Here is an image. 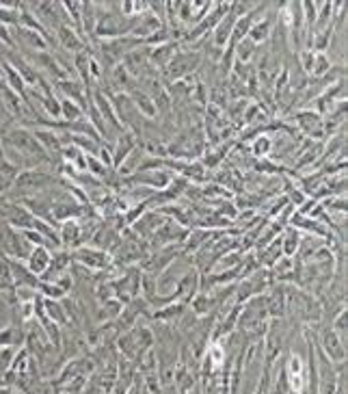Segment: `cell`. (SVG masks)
<instances>
[{
	"label": "cell",
	"mask_w": 348,
	"mask_h": 394,
	"mask_svg": "<svg viewBox=\"0 0 348 394\" xmlns=\"http://www.w3.org/2000/svg\"><path fill=\"white\" fill-rule=\"evenodd\" d=\"M54 187H61V175L44 171L40 167L22 169L20 173L15 175V180L11 185V189L20 195V200H22V197H28V195H37L42 191H52Z\"/></svg>",
	"instance_id": "cell-1"
},
{
	"label": "cell",
	"mask_w": 348,
	"mask_h": 394,
	"mask_svg": "<svg viewBox=\"0 0 348 394\" xmlns=\"http://www.w3.org/2000/svg\"><path fill=\"white\" fill-rule=\"evenodd\" d=\"M201 63V52L197 50H177L175 57L171 59V63L162 69V85H171V83H177L182 78L191 76L193 71L199 67Z\"/></svg>",
	"instance_id": "cell-2"
},
{
	"label": "cell",
	"mask_w": 348,
	"mask_h": 394,
	"mask_svg": "<svg viewBox=\"0 0 348 394\" xmlns=\"http://www.w3.org/2000/svg\"><path fill=\"white\" fill-rule=\"evenodd\" d=\"M31 245L28 241L22 237L20 230H13L11 225L0 221V254L3 258H11V260H26L31 254Z\"/></svg>",
	"instance_id": "cell-3"
},
{
	"label": "cell",
	"mask_w": 348,
	"mask_h": 394,
	"mask_svg": "<svg viewBox=\"0 0 348 394\" xmlns=\"http://www.w3.org/2000/svg\"><path fill=\"white\" fill-rule=\"evenodd\" d=\"M227 11H229V5H227V3H214L212 11H210L199 24H195L193 31L184 33V37H182L180 44H191V46H193V44L204 42V40L208 37V35L216 28V24L221 22L223 17L227 15Z\"/></svg>",
	"instance_id": "cell-4"
},
{
	"label": "cell",
	"mask_w": 348,
	"mask_h": 394,
	"mask_svg": "<svg viewBox=\"0 0 348 394\" xmlns=\"http://www.w3.org/2000/svg\"><path fill=\"white\" fill-rule=\"evenodd\" d=\"M71 262L85 266L87 271H106L113 266V256L94 245H82L71 252Z\"/></svg>",
	"instance_id": "cell-5"
},
{
	"label": "cell",
	"mask_w": 348,
	"mask_h": 394,
	"mask_svg": "<svg viewBox=\"0 0 348 394\" xmlns=\"http://www.w3.org/2000/svg\"><path fill=\"white\" fill-rule=\"evenodd\" d=\"M173 180V175L164 169H152V171H134L132 175L121 178V187H145V189H152V191H162L167 189Z\"/></svg>",
	"instance_id": "cell-6"
},
{
	"label": "cell",
	"mask_w": 348,
	"mask_h": 394,
	"mask_svg": "<svg viewBox=\"0 0 348 394\" xmlns=\"http://www.w3.org/2000/svg\"><path fill=\"white\" fill-rule=\"evenodd\" d=\"M91 104L96 106V111L100 113V117L104 119V123L108 128H111V132L117 137L119 132H123L125 128L121 126V121H119V117H117V113H115V109H113V102H111V98H108L102 89L98 87V85H94V92H91Z\"/></svg>",
	"instance_id": "cell-7"
},
{
	"label": "cell",
	"mask_w": 348,
	"mask_h": 394,
	"mask_svg": "<svg viewBox=\"0 0 348 394\" xmlns=\"http://www.w3.org/2000/svg\"><path fill=\"white\" fill-rule=\"evenodd\" d=\"M295 121L303 130V135L309 137V141H324V137H327L324 135V117L318 115L316 111H309V109L297 111Z\"/></svg>",
	"instance_id": "cell-8"
},
{
	"label": "cell",
	"mask_w": 348,
	"mask_h": 394,
	"mask_svg": "<svg viewBox=\"0 0 348 394\" xmlns=\"http://www.w3.org/2000/svg\"><path fill=\"white\" fill-rule=\"evenodd\" d=\"M318 349L331 360L333 364H342L346 362V340H342L331 327H327L320 334V343H316Z\"/></svg>",
	"instance_id": "cell-9"
},
{
	"label": "cell",
	"mask_w": 348,
	"mask_h": 394,
	"mask_svg": "<svg viewBox=\"0 0 348 394\" xmlns=\"http://www.w3.org/2000/svg\"><path fill=\"white\" fill-rule=\"evenodd\" d=\"M57 89H59V94L71 102H76L80 109L85 111L87 115V109H89V104H91V92L89 89L78 80V78H63V80H57Z\"/></svg>",
	"instance_id": "cell-10"
},
{
	"label": "cell",
	"mask_w": 348,
	"mask_h": 394,
	"mask_svg": "<svg viewBox=\"0 0 348 394\" xmlns=\"http://www.w3.org/2000/svg\"><path fill=\"white\" fill-rule=\"evenodd\" d=\"M139 137L132 132V130H123L115 137V143H113V169L119 171L121 165L125 163L130 154L139 148Z\"/></svg>",
	"instance_id": "cell-11"
},
{
	"label": "cell",
	"mask_w": 348,
	"mask_h": 394,
	"mask_svg": "<svg viewBox=\"0 0 348 394\" xmlns=\"http://www.w3.org/2000/svg\"><path fill=\"white\" fill-rule=\"evenodd\" d=\"M57 42L61 44L63 50L67 52H74V55H78V52H87L91 48V44L82 37V35L69 24H63L57 28Z\"/></svg>",
	"instance_id": "cell-12"
},
{
	"label": "cell",
	"mask_w": 348,
	"mask_h": 394,
	"mask_svg": "<svg viewBox=\"0 0 348 394\" xmlns=\"http://www.w3.org/2000/svg\"><path fill=\"white\" fill-rule=\"evenodd\" d=\"M20 37V46L24 48L22 52L26 50H33V52H48L50 50V44H48V37L37 31H31V28H24V26H17L15 33H13V40Z\"/></svg>",
	"instance_id": "cell-13"
},
{
	"label": "cell",
	"mask_w": 348,
	"mask_h": 394,
	"mask_svg": "<svg viewBox=\"0 0 348 394\" xmlns=\"http://www.w3.org/2000/svg\"><path fill=\"white\" fill-rule=\"evenodd\" d=\"M50 260H52V252H50L48 247H33L31 254H28V258H26L24 262H26L28 271H31L33 275L42 277V275L48 271Z\"/></svg>",
	"instance_id": "cell-14"
},
{
	"label": "cell",
	"mask_w": 348,
	"mask_h": 394,
	"mask_svg": "<svg viewBox=\"0 0 348 394\" xmlns=\"http://www.w3.org/2000/svg\"><path fill=\"white\" fill-rule=\"evenodd\" d=\"M33 135H35V139L40 141V146L52 156H59L61 154V150H63V137H61V132H57V130H48V128H35L33 130Z\"/></svg>",
	"instance_id": "cell-15"
},
{
	"label": "cell",
	"mask_w": 348,
	"mask_h": 394,
	"mask_svg": "<svg viewBox=\"0 0 348 394\" xmlns=\"http://www.w3.org/2000/svg\"><path fill=\"white\" fill-rule=\"evenodd\" d=\"M0 71H3V78H5L7 87L13 89V92L26 102V89H28V87H26L24 78L17 74V69H15L7 59H3V57H0Z\"/></svg>",
	"instance_id": "cell-16"
},
{
	"label": "cell",
	"mask_w": 348,
	"mask_h": 394,
	"mask_svg": "<svg viewBox=\"0 0 348 394\" xmlns=\"http://www.w3.org/2000/svg\"><path fill=\"white\" fill-rule=\"evenodd\" d=\"M180 42H167V44H162V46H156V48H148L150 50V63H152V67L156 65V67H160V69H164L169 63H171V59L175 57V52L180 50Z\"/></svg>",
	"instance_id": "cell-17"
},
{
	"label": "cell",
	"mask_w": 348,
	"mask_h": 394,
	"mask_svg": "<svg viewBox=\"0 0 348 394\" xmlns=\"http://www.w3.org/2000/svg\"><path fill=\"white\" fill-rule=\"evenodd\" d=\"M186 314V303H180V301H173L169 306L164 308H158L152 312V320H158V323H167V325H173L177 320Z\"/></svg>",
	"instance_id": "cell-18"
},
{
	"label": "cell",
	"mask_w": 348,
	"mask_h": 394,
	"mask_svg": "<svg viewBox=\"0 0 348 394\" xmlns=\"http://www.w3.org/2000/svg\"><path fill=\"white\" fill-rule=\"evenodd\" d=\"M189 306H191L193 316H197V318H204V316H208V314L218 310L216 299L212 297V293H201V291L189 301Z\"/></svg>",
	"instance_id": "cell-19"
},
{
	"label": "cell",
	"mask_w": 348,
	"mask_h": 394,
	"mask_svg": "<svg viewBox=\"0 0 348 394\" xmlns=\"http://www.w3.org/2000/svg\"><path fill=\"white\" fill-rule=\"evenodd\" d=\"M236 20H238V17L232 15V13L227 11V15L223 17L221 22L216 24V28L212 31V44H214V48H221V50H223V48L229 44V40H232V31H234Z\"/></svg>",
	"instance_id": "cell-20"
},
{
	"label": "cell",
	"mask_w": 348,
	"mask_h": 394,
	"mask_svg": "<svg viewBox=\"0 0 348 394\" xmlns=\"http://www.w3.org/2000/svg\"><path fill=\"white\" fill-rule=\"evenodd\" d=\"M130 100H132V104H134V109L141 113V115H145L148 119H154L156 115H158V111H156V106H154V102H152V98L148 96V92H145V89H139V87H134L130 94Z\"/></svg>",
	"instance_id": "cell-21"
},
{
	"label": "cell",
	"mask_w": 348,
	"mask_h": 394,
	"mask_svg": "<svg viewBox=\"0 0 348 394\" xmlns=\"http://www.w3.org/2000/svg\"><path fill=\"white\" fill-rule=\"evenodd\" d=\"M299 249H301V232L288 225L281 234V256L292 258Z\"/></svg>",
	"instance_id": "cell-22"
},
{
	"label": "cell",
	"mask_w": 348,
	"mask_h": 394,
	"mask_svg": "<svg viewBox=\"0 0 348 394\" xmlns=\"http://www.w3.org/2000/svg\"><path fill=\"white\" fill-rule=\"evenodd\" d=\"M44 310L48 314V318L52 323H57L59 327H65L69 325V318H67V312L63 308L61 301H54V299H44Z\"/></svg>",
	"instance_id": "cell-23"
},
{
	"label": "cell",
	"mask_w": 348,
	"mask_h": 394,
	"mask_svg": "<svg viewBox=\"0 0 348 394\" xmlns=\"http://www.w3.org/2000/svg\"><path fill=\"white\" fill-rule=\"evenodd\" d=\"M270 35H272V22H270V17H262L260 22H255L249 31L247 37L258 46V44H264L270 40Z\"/></svg>",
	"instance_id": "cell-24"
},
{
	"label": "cell",
	"mask_w": 348,
	"mask_h": 394,
	"mask_svg": "<svg viewBox=\"0 0 348 394\" xmlns=\"http://www.w3.org/2000/svg\"><path fill=\"white\" fill-rule=\"evenodd\" d=\"M67 132H71V135H80V137H89V139H94V141H102L100 132L96 130L94 123L89 121V117H87V115H85V117H80L78 121H71V123H67Z\"/></svg>",
	"instance_id": "cell-25"
},
{
	"label": "cell",
	"mask_w": 348,
	"mask_h": 394,
	"mask_svg": "<svg viewBox=\"0 0 348 394\" xmlns=\"http://www.w3.org/2000/svg\"><path fill=\"white\" fill-rule=\"evenodd\" d=\"M255 46L249 37H245L243 42H238L232 50H234V61H238V63H249L251 59H253V55H255Z\"/></svg>",
	"instance_id": "cell-26"
},
{
	"label": "cell",
	"mask_w": 348,
	"mask_h": 394,
	"mask_svg": "<svg viewBox=\"0 0 348 394\" xmlns=\"http://www.w3.org/2000/svg\"><path fill=\"white\" fill-rule=\"evenodd\" d=\"M59 100H61V119L63 121L71 123V121H78L80 117H85V111L80 109L76 102H71V100H67L63 96Z\"/></svg>",
	"instance_id": "cell-27"
},
{
	"label": "cell",
	"mask_w": 348,
	"mask_h": 394,
	"mask_svg": "<svg viewBox=\"0 0 348 394\" xmlns=\"http://www.w3.org/2000/svg\"><path fill=\"white\" fill-rule=\"evenodd\" d=\"M331 69H333V63H331V59H329L327 52H316V57H314V69H311V76H309V78H322V76H327Z\"/></svg>",
	"instance_id": "cell-28"
},
{
	"label": "cell",
	"mask_w": 348,
	"mask_h": 394,
	"mask_svg": "<svg viewBox=\"0 0 348 394\" xmlns=\"http://www.w3.org/2000/svg\"><path fill=\"white\" fill-rule=\"evenodd\" d=\"M111 167H106L100 158H96V156H87V173H91L94 178H98V180H102V185H104V180L108 175H111Z\"/></svg>",
	"instance_id": "cell-29"
},
{
	"label": "cell",
	"mask_w": 348,
	"mask_h": 394,
	"mask_svg": "<svg viewBox=\"0 0 348 394\" xmlns=\"http://www.w3.org/2000/svg\"><path fill=\"white\" fill-rule=\"evenodd\" d=\"M272 139L268 135H262V137H255V141L251 143V154L253 156H258V158H266L270 156L272 152Z\"/></svg>",
	"instance_id": "cell-30"
},
{
	"label": "cell",
	"mask_w": 348,
	"mask_h": 394,
	"mask_svg": "<svg viewBox=\"0 0 348 394\" xmlns=\"http://www.w3.org/2000/svg\"><path fill=\"white\" fill-rule=\"evenodd\" d=\"M37 293L44 297V299H54V301H63L67 297V293L61 289V286H57L54 282H42Z\"/></svg>",
	"instance_id": "cell-31"
},
{
	"label": "cell",
	"mask_w": 348,
	"mask_h": 394,
	"mask_svg": "<svg viewBox=\"0 0 348 394\" xmlns=\"http://www.w3.org/2000/svg\"><path fill=\"white\" fill-rule=\"evenodd\" d=\"M17 329L15 325H7L5 329H0V349H9V347H20L22 343H17Z\"/></svg>",
	"instance_id": "cell-32"
},
{
	"label": "cell",
	"mask_w": 348,
	"mask_h": 394,
	"mask_svg": "<svg viewBox=\"0 0 348 394\" xmlns=\"http://www.w3.org/2000/svg\"><path fill=\"white\" fill-rule=\"evenodd\" d=\"M0 46H5L7 50H15L17 42L13 40V33L7 24H0Z\"/></svg>",
	"instance_id": "cell-33"
}]
</instances>
